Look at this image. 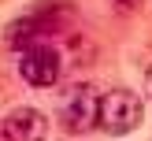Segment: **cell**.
<instances>
[{
    "label": "cell",
    "instance_id": "obj_1",
    "mask_svg": "<svg viewBox=\"0 0 152 141\" xmlns=\"http://www.w3.org/2000/svg\"><path fill=\"white\" fill-rule=\"evenodd\" d=\"M100 89L89 85V82H78L63 93L59 100V123H63L67 134H89L93 126H100Z\"/></svg>",
    "mask_w": 152,
    "mask_h": 141
},
{
    "label": "cell",
    "instance_id": "obj_2",
    "mask_svg": "<svg viewBox=\"0 0 152 141\" xmlns=\"http://www.w3.org/2000/svg\"><path fill=\"white\" fill-rule=\"evenodd\" d=\"M141 100L130 89H108L100 96V130H108L111 137H123V134L137 130L141 126Z\"/></svg>",
    "mask_w": 152,
    "mask_h": 141
},
{
    "label": "cell",
    "instance_id": "obj_3",
    "mask_svg": "<svg viewBox=\"0 0 152 141\" xmlns=\"http://www.w3.org/2000/svg\"><path fill=\"white\" fill-rule=\"evenodd\" d=\"M59 71H63V63H59V52L52 48V45H30L26 52H22L19 59V74L26 85L34 89H48L59 82Z\"/></svg>",
    "mask_w": 152,
    "mask_h": 141
},
{
    "label": "cell",
    "instance_id": "obj_4",
    "mask_svg": "<svg viewBox=\"0 0 152 141\" xmlns=\"http://www.w3.org/2000/svg\"><path fill=\"white\" fill-rule=\"evenodd\" d=\"M4 141H45L48 137V119L37 108H11L0 119Z\"/></svg>",
    "mask_w": 152,
    "mask_h": 141
},
{
    "label": "cell",
    "instance_id": "obj_5",
    "mask_svg": "<svg viewBox=\"0 0 152 141\" xmlns=\"http://www.w3.org/2000/svg\"><path fill=\"white\" fill-rule=\"evenodd\" d=\"M145 93H148V100H152V67L145 71Z\"/></svg>",
    "mask_w": 152,
    "mask_h": 141
},
{
    "label": "cell",
    "instance_id": "obj_6",
    "mask_svg": "<svg viewBox=\"0 0 152 141\" xmlns=\"http://www.w3.org/2000/svg\"><path fill=\"white\" fill-rule=\"evenodd\" d=\"M119 4H123V7H137L141 0H119Z\"/></svg>",
    "mask_w": 152,
    "mask_h": 141
}]
</instances>
